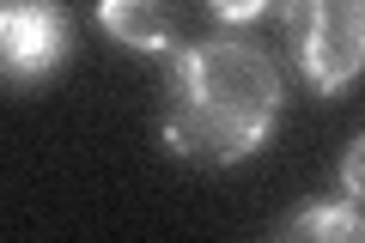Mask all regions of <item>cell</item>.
<instances>
[{"label":"cell","instance_id":"cell-7","mask_svg":"<svg viewBox=\"0 0 365 243\" xmlns=\"http://www.w3.org/2000/svg\"><path fill=\"white\" fill-rule=\"evenodd\" d=\"M341 189H347L353 201H365V140H353L347 158H341Z\"/></svg>","mask_w":365,"mask_h":243},{"label":"cell","instance_id":"cell-6","mask_svg":"<svg viewBox=\"0 0 365 243\" xmlns=\"http://www.w3.org/2000/svg\"><path fill=\"white\" fill-rule=\"evenodd\" d=\"M213 19H225V25H250V19H262L274 6V0H207Z\"/></svg>","mask_w":365,"mask_h":243},{"label":"cell","instance_id":"cell-3","mask_svg":"<svg viewBox=\"0 0 365 243\" xmlns=\"http://www.w3.org/2000/svg\"><path fill=\"white\" fill-rule=\"evenodd\" d=\"M0 43H6V67H13V73L37 79L67 55V13L55 0H6Z\"/></svg>","mask_w":365,"mask_h":243},{"label":"cell","instance_id":"cell-2","mask_svg":"<svg viewBox=\"0 0 365 243\" xmlns=\"http://www.w3.org/2000/svg\"><path fill=\"white\" fill-rule=\"evenodd\" d=\"M280 19L299 73L323 98L365 73V0H280Z\"/></svg>","mask_w":365,"mask_h":243},{"label":"cell","instance_id":"cell-1","mask_svg":"<svg viewBox=\"0 0 365 243\" xmlns=\"http://www.w3.org/2000/svg\"><path fill=\"white\" fill-rule=\"evenodd\" d=\"M280 115V73L256 43H195L170 67L165 146L201 165H237L268 140Z\"/></svg>","mask_w":365,"mask_h":243},{"label":"cell","instance_id":"cell-4","mask_svg":"<svg viewBox=\"0 0 365 243\" xmlns=\"http://www.w3.org/2000/svg\"><path fill=\"white\" fill-rule=\"evenodd\" d=\"M98 25H104L116 43L140 49V55H165L177 19H170L165 0H98Z\"/></svg>","mask_w":365,"mask_h":243},{"label":"cell","instance_id":"cell-5","mask_svg":"<svg viewBox=\"0 0 365 243\" xmlns=\"http://www.w3.org/2000/svg\"><path fill=\"white\" fill-rule=\"evenodd\" d=\"M280 237H341V243H359L365 237V213H353V207H311V213L287 219Z\"/></svg>","mask_w":365,"mask_h":243}]
</instances>
